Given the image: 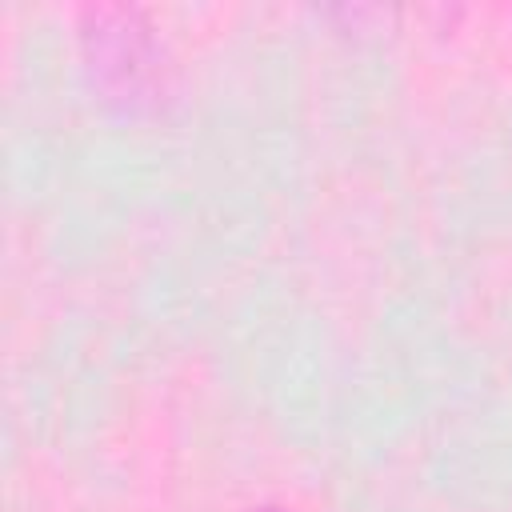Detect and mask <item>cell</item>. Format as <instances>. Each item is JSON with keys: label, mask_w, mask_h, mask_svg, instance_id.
Masks as SVG:
<instances>
[{"label": "cell", "mask_w": 512, "mask_h": 512, "mask_svg": "<svg viewBox=\"0 0 512 512\" xmlns=\"http://www.w3.org/2000/svg\"><path fill=\"white\" fill-rule=\"evenodd\" d=\"M252 512H288V508H280V504H260V508H252Z\"/></svg>", "instance_id": "obj_1"}]
</instances>
